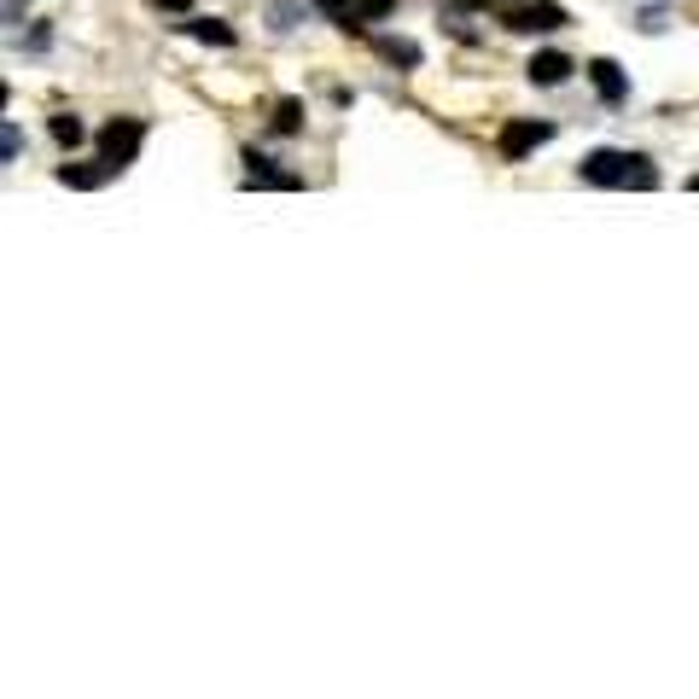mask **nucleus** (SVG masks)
I'll return each instance as SVG.
<instances>
[{
  "label": "nucleus",
  "mask_w": 699,
  "mask_h": 699,
  "mask_svg": "<svg viewBox=\"0 0 699 699\" xmlns=\"http://www.w3.org/2000/svg\"><path fill=\"white\" fill-rule=\"evenodd\" d=\"M152 7H164V12H186L193 0H152Z\"/></svg>",
  "instance_id": "obj_16"
},
{
  "label": "nucleus",
  "mask_w": 699,
  "mask_h": 699,
  "mask_svg": "<svg viewBox=\"0 0 699 699\" xmlns=\"http://www.w3.org/2000/svg\"><path fill=\"white\" fill-rule=\"evenodd\" d=\"M379 53H385L390 64H408V71L420 64V47H414V41H397V36H385V41H379Z\"/></svg>",
  "instance_id": "obj_10"
},
{
  "label": "nucleus",
  "mask_w": 699,
  "mask_h": 699,
  "mask_svg": "<svg viewBox=\"0 0 699 699\" xmlns=\"http://www.w3.org/2000/svg\"><path fill=\"white\" fill-rule=\"evenodd\" d=\"M321 7H327V12H333V19H338V24H350V12H355V0H321Z\"/></svg>",
  "instance_id": "obj_14"
},
{
  "label": "nucleus",
  "mask_w": 699,
  "mask_h": 699,
  "mask_svg": "<svg viewBox=\"0 0 699 699\" xmlns=\"http://www.w3.org/2000/svg\"><path fill=\"white\" fill-rule=\"evenodd\" d=\"M455 7H467V12H479V7H502V0H455Z\"/></svg>",
  "instance_id": "obj_17"
},
{
  "label": "nucleus",
  "mask_w": 699,
  "mask_h": 699,
  "mask_svg": "<svg viewBox=\"0 0 699 699\" xmlns=\"http://www.w3.org/2000/svg\"><path fill=\"white\" fill-rule=\"evenodd\" d=\"M245 186H280V193H298V186H303V176H286V169H275V158H263V152L257 146H251L245 152Z\"/></svg>",
  "instance_id": "obj_5"
},
{
  "label": "nucleus",
  "mask_w": 699,
  "mask_h": 699,
  "mask_svg": "<svg viewBox=\"0 0 699 699\" xmlns=\"http://www.w3.org/2000/svg\"><path fill=\"white\" fill-rule=\"evenodd\" d=\"M507 29L519 36H549V29H566V7L559 0H531V7H507Z\"/></svg>",
  "instance_id": "obj_4"
},
{
  "label": "nucleus",
  "mask_w": 699,
  "mask_h": 699,
  "mask_svg": "<svg viewBox=\"0 0 699 699\" xmlns=\"http://www.w3.org/2000/svg\"><path fill=\"white\" fill-rule=\"evenodd\" d=\"M19 146H24V134H19V123H7V164L19 158Z\"/></svg>",
  "instance_id": "obj_15"
},
{
  "label": "nucleus",
  "mask_w": 699,
  "mask_h": 699,
  "mask_svg": "<svg viewBox=\"0 0 699 699\" xmlns=\"http://www.w3.org/2000/svg\"><path fill=\"white\" fill-rule=\"evenodd\" d=\"M525 76H531L537 88H559V82L571 76V59L566 53H537L531 64H525Z\"/></svg>",
  "instance_id": "obj_7"
},
{
  "label": "nucleus",
  "mask_w": 699,
  "mask_h": 699,
  "mask_svg": "<svg viewBox=\"0 0 699 699\" xmlns=\"http://www.w3.org/2000/svg\"><path fill=\"white\" fill-rule=\"evenodd\" d=\"M554 141V123H537V117H507L502 134H496V152L507 164H519V158H531L537 146H549Z\"/></svg>",
  "instance_id": "obj_3"
},
{
  "label": "nucleus",
  "mask_w": 699,
  "mask_h": 699,
  "mask_svg": "<svg viewBox=\"0 0 699 699\" xmlns=\"http://www.w3.org/2000/svg\"><path fill=\"white\" fill-rule=\"evenodd\" d=\"M106 176H117L111 164H106V169H71V164H64V169H59V181H64V186H99Z\"/></svg>",
  "instance_id": "obj_11"
},
{
  "label": "nucleus",
  "mask_w": 699,
  "mask_h": 699,
  "mask_svg": "<svg viewBox=\"0 0 699 699\" xmlns=\"http://www.w3.org/2000/svg\"><path fill=\"white\" fill-rule=\"evenodd\" d=\"M589 82H594V94H601L606 106H624L629 99V82H624V71L612 59H589Z\"/></svg>",
  "instance_id": "obj_6"
},
{
  "label": "nucleus",
  "mask_w": 699,
  "mask_h": 699,
  "mask_svg": "<svg viewBox=\"0 0 699 699\" xmlns=\"http://www.w3.org/2000/svg\"><path fill=\"white\" fill-rule=\"evenodd\" d=\"M53 141H59V146H82V123H76L71 111H59V117H53Z\"/></svg>",
  "instance_id": "obj_13"
},
{
  "label": "nucleus",
  "mask_w": 699,
  "mask_h": 699,
  "mask_svg": "<svg viewBox=\"0 0 699 699\" xmlns=\"http://www.w3.org/2000/svg\"><path fill=\"white\" fill-rule=\"evenodd\" d=\"M141 141H146V123H141V117H111V123L99 129V164H111V169L134 164Z\"/></svg>",
  "instance_id": "obj_2"
},
{
  "label": "nucleus",
  "mask_w": 699,
  "mask_h": 699,
  "mask_svg": "<svg viewBox=\"0 0 699 699\" xmlns=\"http://www.w3.org/2000/svg\"><path fill=\"white\" fill-rule=\"evenodd\" d=\"M402 0H355V12H350V24L345 29H362V24H379V19H390Z\"/></svg>",
  "instance_id": "obj_9"
},
{
  "label": "nucleus",
  "mask_w": 699,
  "mask_h": 699,
  "mask_svg": "<svg viewBox=\"0 0 699 699\" xmlns=\"http://www.w3.org/2000/svg\"><path fill=\"white\" fill-rule=\"evenodd\" d=\"M577 176H583L589 186H636V193H653V186H659L653 158H641V152H618V146L589 152V158L577 164Z\"/></svg>",
  "instance_id": "obj_1"
},
{
  "label": "nucleus",
  "mask_w": 699,
  "mask_h": 699,
  "mask_svg": "<svg viewBox=\"0 0 699 699\" xmlns=\"http://www.w3.org/2000/svg\"><path fill=\"white\" fill-rule=\"evenodd\" d=\"M186 36H193V41H210V47H233V41H240L221 19H193V24H186Z\"/></svg>",
  "instance_id": "obj_8"
},
{
  "label": "nucleus",
  "mask_w": 699,
  "mask_h": 699,
  "mask_svg": "<svg viewBox=\"0 0 699 699\" xmlns=\"http://www.w3.org/2000/svg\"><path fill=\"white\" fill-rule=\"evenodd\" d=\"M298 123H303V106L298 99H280L275 106V134H298Z\"/></svg>",
  "instance_id": "obj_12"
}]
</instances>
